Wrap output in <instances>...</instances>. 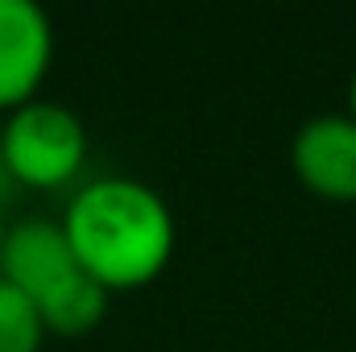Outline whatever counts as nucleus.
Listing matches in <instances>:
<instances>
[{
	"instance_id": "f257e3e1",
	"label": "nucleus",
	"mask_w": 356,
	"mask_h": 352,
	"mask_svg": "<svg viewBox=\"0 0 356 352\" xmlns=\"http://www.w3.org/2000/svg\"><path fill=\"white\" fill-rule=\"evenodd\" d=\"M63 237L75 262L108 294L162 278L178 241L166 199L149 182L124 175H104L79 186L63 211Z\"/></svg>"
},
{
	"instance_id": "f03ea898",
	"label": "nucleus",
	"mask_w": 356,
	"mask_h": 352,
	"mask_svg": "<svg viewBox=\"0 0 356 352\" xmlns=\"http://www.w3.org/2000/svg\"><path fill=\"white\" fill-rule=\"evenodd\" d=\"M0 278L33 298L46 336H88L108 315V290L75 262L54 220H21L4 232Z\"/></svg>"
},
{
	"instance_id": "7ed1b4c3",
	"label": "nucleus",
	"mask_w": 356,
	"mask_h": 352,
	"mask_svg": "<svg viewBox=\"0 0 356 352\" xmlns=\"http://www.w3.org/2000/svg\"><path fill=\"white\" fill-rule=\"evenodd\" d=\"M0 162L4 170L38 191H54L83 170L88 129L79 112L58 99H29L13 108L0 125Z\"/></svg>"
},
{
	"instance_id": "20e7f679",
	"label": "nucleus",
	"mask_w": 356,
	"mask_h": 352,
	"mask_svg": "<svg viewBox=\"0 0 356 352\" xmlns=\"http://www.w3.org/2000/svg\"><path fill=\"white\" fill-rule=\"evenodd\" d=\"M290 170L327 203H356V120L348 112L311 116L290 141Z\"/></svg>"
},
{
	"instance_id": "39448f33",
	"label": "nucleus",
	"mask_w": 356,
	"mask_h": 352,
	"mask_svg": "<svg viewBox=\"0 0 356 352\" xmlns=\"http://www.w3.org/2000/svg\"><path fill=\"white\" fill-rule=\"evenodd\" d=\"M54 58V25L33 0H0V112L29 99Z\"/></svg>"
},
{
	"instance_id": "423d86ee",
	"label": "nucleus",
	"mask_w": 356,
	"mask_h": 352,
	"mask_svg": "<svg viewBox=\"0 0 356 352\" xmlns=\"http://www.w3.org/2000/svg\"><path fill=\"white\" fill-rule=\"evenodd\" d=\"M46 340L42 311L29 294L0 278V352H38Z\"/></svg>"
},
{
	"instance_id": "0eeeda50",
	"label": "nucleus",
	"mask_w": 356,
	"mask_h": 352,
	"mask_svg": "<svg viewBox=\"0 0 356 352\" xmlns=\"http://www.w3.org/2000/svg\"><path fill=\"white\" fill-rule=\"evenodd\" d=\"M348 116L356 120V71H353V79H348Z\"/></svg>"
},
{
	"instance_id": "6e6552de",
	"label": "nucleus",
	"mask_w": 356,
	"mask_h": 352,
	"mask_svg": "<svg viewBox=\"0 0 356 352\" xmlns=\"http://www.w3.org/2000/svg\"><path fill=\"white\" fill-rule=\"evenodd\" d=\"M4 232H8V224H4V211H0V249H4Z\"/></svg>"
}]
</instances>
